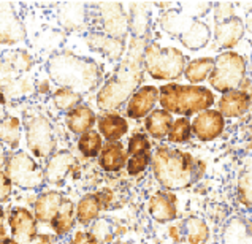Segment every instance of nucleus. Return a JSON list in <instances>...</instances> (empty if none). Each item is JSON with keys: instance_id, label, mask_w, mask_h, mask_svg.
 Here are the masks:
<instances>
[{"instance_id": "1", "label": "nucleus", "mask_w": 252, "mask_h": 244, "mask_svg": "<svg viewBox=\"0 0 252 244\" xmlns=\"http://www.w3.org/2000/svg\"><path fill=\"white\" fill-rule=\"evenodd\" d=\"M146 40L132 38L116 71L97 92V106L103 111H113L124 105L138 91L145 76Z\"/></svg>"}, {"instance_id": "2", "label": "nucleus", "mask_w": 252, "mask_h": 244, "mask_svg": "<svg viewBox=\"0 0 252 244\" xmlns=\"http://www.w3.org/2000/svg\"><path fill=\"white\" fill-rule=\"evenodd\" d=\"M154 176L162 187L181 190L197 184L205 175V163L189 152L160 145L153 152L151 160Z\"/></svg>"}, {"instance_id": "3", "label": "nucleus", "mask_w": 252, "mask_h": 244, "mask_svg": "<svg viewBox=\"0 0 252 244\" xmlns=\"http://www.w3.org/2000/svg\"><path fill=\"white\" fill-rule=\"evenodd\" d=\"M46 71L59 88L71 89L81 95L95 91L103 80V71L97 62L68 51L49 57Z\"/></svg>"}, {"instance_id": "4", "label": "nucleus", "mask_w": 252, "mask_h": 244, "mask_svg": "<svg viewBox=\"0 0 252 244\" xmlns=\"http://www.w3.org/2000/svg\"><path fill=\"white\" fill-rule=\"evenodd\" d=\"M214 92L203 86L168 83L160 88L162 110L184 118L210 110L214 105Z\"/></svg>"}, {"instance_id": "5", "label": "nucleus", "mask_w": 252, "mask_h": 244, "mask_svg": "<svg viewBox=\"0 0 252 244\" xmlns=\"http://www.w3.org/2000/svg\"><path fill=\"white\" fill-rule=\"evenodd\" d=\"M160 24L165 32L178 37L179 41L189 49L203 48L211 38V30L205 23L197 19V16L184 14L176 10L163 13L160 18Z\"/></svg>"}, {"instance_id": "6", "label": "nucleus", "mask_w": 252, "mask_h": 244, "mask_svg": "<svg viewBox=\"0 0 252 244\" xmlns=\"http://www.w3.org/2000/svg\"><path fill=\"white\" fill-rule=\"evenodd\" d=\"M186 57L173 46H160L157 41H149L145 49V68L157 81L178 80L186 70Z\"/></svg>"}, {"instance_id": "7", "label": "nucleus", "mask_w": 252, "mask_h": 244, "mask_svg": "<svg viewBox=\"0 0 252 244\" xmlns=\"http://www.w3.org/2000/svg\"><path fill=\"white\" fill-rule=\"evenodd\" d=\"M246 59L235 51H222L216 57L214 70L208 78L211 88L220 94L240 89L246 78Z\"/></svg>"}, {"instance_id": "8", "label": "nucleus", "mask_w": 252, "mask_h": 244, "mask_svg": "<svg viewBox=\"0 0 252 244\" xmlns=\"http://www.w3.org/2000/svg\"><path fill=\"white\" fill-rule=\"evenodd\" d=\"M3 173L11 179L14 185L26 190L40 189L45 184V170H43L32 155L24 151H16L3 159Z\"/></svg>"}, {"instance_id": "9", "label": "nucleus", "mask_w": 252, "mask_h": 244, "mask_svg": "<svg viewBox=\"0 0 252 244\" xmlns=\"http://www.w3.org/2000/svg\"><path fill=\"white\" fill-rule=\"evenodd\" d=\"M246 26L235 14L233 5L222 2L214 8V40L218 48L230 51L243 38Z\"/></svg>"}, {"instance_id": "10", "label": "nucleus", "mask_w": 252, "mask_h": 244, "mask_svg": "<svg viewBox=\"0 0 252 244\" xmlns=\"http://www.w3.org/2000/svg\"><path fill=\"white\" fill-rule=\"evenodd\" d=\"M26 141L29 151L38 159L53 155L56 149V133L54 127L48 118L37 114L26 122Z\"/></svg>"}, {"instance_id": "11", "label": "nucleus", "mask_w": 252, "mask_h": 244, "mask_svg": "<svg viewBox=\"0 0 252 244\" xmlns=\"http://www.w3.org/2000/svg\"><path fill=\"white\" fill-rule=\"evenodd\" d=\"M94 8L98 13V21L102 23V30L106 35L116 38H124L128 27V16L124 6L119 2H102Z\"/></svg>"}, {"instance_id": "12", "label": "nucleus", "mask_w": 252, "mask_h": 244, "mask_svg": "<svg viewBox=\"0 0 252 244\" xmlns=\"http://www.w3.org/2000/svg\"><path fill=\"white\" fill-rule=\"evenodd\" d=\"M225 128V118L219 110H206L197 114L192 121V132L200 141H213Z\"/></svg>"}, {"instance_id": "13", "label": "nucleus", "mask_w": 252, "mask_h": 244, "mask_svg": "<svg viewBox=\"0 0 252 244\" xmlns=\"http://www.w3.org/2000/svg\"><path fill=\"white\" fill-rule=\"evenodd\" d=\"M0 38L2 45H16L26 40V29L8 2L0 5Z\"/></svg>"}, {"instance_id": "14", "label": "nucleus", "mask_w": 252, "mask_h": 244, "mask_svg": "<svg viewBox=\"0 0 252 244\" xmlns=\"http://www.w3.org/2000/svg\"><path fill=\"white\" fill-rule=\"evenodd\" d=\"M157 100H160V89L154 88V86H143L128 100L127 116L130 119L148 118L153 113Z\"/></svg>"}, {"instance_id": "15", "label": "nucleus", "mask_w": 252, "mask_h": 244, "mask_svg": "<svg viewBox=\"0 0 252 244\" xmlns=\"http://www.w3.org/2000/svg\"><path fill=\"white\" fill-rule=\"evenodd\" d=\"M8 227L10 233L16 241H24L37 235V224L38 220L27 208H13L8 214Z\"/></svg>"}, {"instance_id": "16", "label": "nucleus", "mask_w": 252, "mask_h": 244, "mask_svg": "<svg viewBox=\"0 0 252 244\" xmlns=\"http://www.w3.org/2000/svg\"><path fill=\"white\" fill-rule=\"evenodd\" d=\"M86 43L94 51L105 54L111 61H122L126 56V40L116 38L103 32H91L86 35Z\"/></svg>"}, {"instance_id": "17", "label": "nucleus", "mask_w": 252, "mask_h": 244, "mask_svg": "<svg viewBox=\"0 0 252 244\" xmlns=\"http://www.w3.org/2000/svg\"><path fill=\"white\" fill-rule=\"evenodd\" d=\"M148 211L154 220L167 224L178 216V198L170 192H156L148 202Z\"/></svg>"}, {"instance_id": "18", "label": "nucleus", "mask_w": 252, "mask_h": 244, "mask_svg": "<svg viewBox=\"0 0 252 244\" xmlns=\"http://www.w3.org/2000/svg\"><path fill=\"white\" fill-rule=\"evenodd\" d=\"M76 168V159L70 151H59L53 154L45 167L46 181L51 184H61L65 179L71 170Z\"/></svg>"}, {"instance_id": "19", "label": "nucleus", "mask_w": 252, "mask_h": 244, "mask_svg": "<svg viewBox=\"0 0 252 244\" xmlns=\"http://www.w3.org/2000/svg\"><path fill=\"white\" fill-rule=\"evenodd\" d=\"M252 105V97L249 92L236 89L230 91L227 94H222L219 100V111L224 118H240L243 114H246L248 110Z\"/></svg>"}, {"instance_id": "20", "label": "nucleus", "mask_w": 252, "mask_h": 244, "mask_svg": "<svg viewBox=\"0 0 252 244\" xmlns=\"http://www.w3.org/2000/svg\"><path fill=\"white\" fill-rule=\"evenodd\" d=\"M59 21L67 30H81L88 26L89 6L83 2H67L59 6Z\"/></svg>"}, {"instance_id": "21", "label": "nucleus", "mask_w": 252, "mask_h": 244, "mask_svg": "<svg viewBox=\"0 0 252 244\" xmlns=\"http://www.w3.org/2000/svg\"><path fill=\"white\" fill-rule=\"evenodd\" d=\"M100 167L105 171H121L124 167H127L128 162V152L126 151L124 145L119 141H106L103 145L102 152L98 157Z\"/></svg>"}, {"instance_id": "22", "label": "nucleus", "mask_w": 252, "mask_h": 244, "mask_svg": "<svg viewBox=\"0 0 252 244\" xmlns=\"http://www.w3.org/2000/svg\"><path fill=\"white\" fill-rule=\"evenodd\" d=\"M222 244H252V224L243 216H233L224 227Z\"/></svg>"}, {"instance_id": "23", "label": "nucleus", "mask_w": 252, "mask_h": 244, "mask_svg": "<svg viewBox=\"0 0 252 244\" xmlns=\"http://www.w3.org/2000/svg\"><path fill=\"white\" fill-rule=\"evenodd\" d=\"M62 193L57 190H46L38 195L37 202L33 205V211H35V217L38 222H49L54 219V216L59 211L61 205L63 203Z\"/></svg>"}, {"instance_id": "24", "label": "nucleus", "mask_w": 252, "mask_h": 244, "mask_svg": "<svg viewBox=\"0 0 252 244\" xmlns=\"http://www.w3.org/2000/svg\"><path fill=\"white\" fill-rule=\"evenodd\" d=\"M149 5L145 2L130 3V6H128V29L132 32V38L146 40L149 33Z\"/></svg>"}, {"instance_id": "25", "label": "nucleus", "mask_w": 252, "mask_h": 244, "mask_svg": "<svg viewBox=\"0 0 252 244\" xmlns=\"http://www.w3.org/2000/svg\"><path fill=\"white\" fill-rule=\"evenodd\" d=\"M98 133L106 141H119L122 136L128 132V124L126 118L119 116L116 113H106L100 116L97 121Z\"/></svg>"}, {"instance_id": "26", "label": "nucleus", "mask_w": 252, "mask_h": 244, "mask_svg": "<svg viewBox=\"0 0 252 244\" xmlns=\"http://www.w3.org/2000/svg\"><path fill=\"white\" fill-rule=\"evenodd\" d=\"M95 121H97L95 113L84 103H81L80 106H76L75 110H71L65 114L67 127L73 133H78V135L89 132L92 125L95 124Z\"/></svg>"}, {"instance_id": "27", "label": "nucleus", "mask_w": 252, "mask_h": 244, "mask_svg": "<svg viewBox=\"0 0 252 244\" xmlns=\"http://www.w3.org/2000/svg\"><path fill=\"white\" fill-rule=\"evenodd\" d=\"M173 116L167 110H154L145 121L148 133L156 140H162L168 136L173 127Z\"/></svg>"}, {"instance_id": "28", "label": "nucleus", "mask_w": 252, "mask_h": 244, "mask_svg": "<svg viewBox=\"0 0 252 244\" xmlns=\"http://www.w3.org/2000/svg\"><path fill=\"white\" fill-rule=\"evenodd\" d=\"M103 210L102 202H100L98 192L95 193H88L84 195L76 205V220L80 222L81 225H89L91 222H94L100 211Z\"/></svg>"}, {"instance_id": "29", "label": "nucleus", "mask_w": 252, "mask_h": 244, "mask_svg": "<svg viewBox=\"0 0 252 244\" xmlns=\"http://www.w3.org/2000/svg\"><path fill=\"white\" fill-rule=\"evenodd\" d=\"M236 197L243 206L252 210V157H248L243 162L238 183H236Z\"/></svg>"}, {"instance_id": "30", "label": "nucleus", "mask_w": 252, "mask_h": 244, "mask_svg": "<svg viewBox=\"0 0 252 244\" xmlns=\"http://www.w3.org/2000/svg\"><path fill=\"white\" fill-rule=\"evenodd\" d=\"M51 227L56 232V235H67L73 230L75 227V203L71 200L65 198L63 203L61 205L59 211L51 220Z\"/></svg>"}, {"instance_id": "31", "label": "nucleus", "mask_w": 252, "mask_h": 244, "mask_svg": "<svg viewBox=\"0 0 252 244\" xmlns=\"http://www.w3.org/2000/svg\"><path fill=\"white\" fill-rule=\"evenodd\" d=\"M214 63H216V59H213V57H201V59L190 61L184 70L186 80H189V83L192 84L208 80L214 70Z\"/></svg>"}, {"instance_id": "32", "label": "nucleus", "mask_w": 252, "mask_h": 244, "mask_svg": "<svg viewBox=\"0 0 252 244\" xmlns=\"http://www.w3.org/2000/svg\"><path fill=\"white\" fill-rule=\"evenodd\" d=\"M184 235L189 244H206L210 240V228H208L206 222L200 217H187L183 222Z\"/></svg>"}, {"instance_id": "33", "label": "nucleus", "mask_w": 252, "mask_h": 244, "mask_svg": "<svg viewBox=\"0 0 252 244\" xmlns=\"http://www.w3.org/2000/svg\"><path fill=\"white\" fill-rule=\"evenodd\" d=\"M21 121L14 116L3 118L0 125V138L10 149H16L21 143Z\"/></svg>"}, {"instance_id": "34", "label": "nucleus", "mask_w": 252, "mask_h": 244, "mask_svg": "<svg viewBox=\"0 0 252 244\" xmlns=\"http://www.w3.org/2000/svg\"><path fill=\"white\" fill-rule=\"evenodd\" d=\"M32 57L27 53L18 51V53H6L2 59V73L10 70V73L18 75L23 73V71H27L32 67Z\"/></svg>"}, {"instance_id": "35", "label": "nucleus", "mask_w": 252, "mask_h": 244, "mask_svg": "<svg viewBox=\"0 0 252 244\" xmlns=\"http://www.w3.org/2000/svg\"><path fill=\"white\" fill-rule=\"evenodd\" d=\"M103 140H102V135H100L97 130H89L80 136L78 140V149L81 151V154L89 157H100V152L103 149Z\"/></svg>"}, {"instance_id": "36", "label": "nucleus", "mask_w": 252, "mask_h": 244, "mask_svg": "<svg viewBox=\"0 0 252 244\" xmlns=\"http://www.w3.org/2000/svg\"><path fill=\"white\" fill-rule=\"evenodd\" d=\"M53 102L59 110L68 113L81 105V94H78V92L71 89L59 88L53 94Z\"/></svg>"}, {"instance_id": "37", "label": "nucleus", "mask_w": 252, "mask_h": 244, "mask_svg": "<svg viewBox=\"0 0 252 244\" xmlns=\"http://www.w3.org/2000/svg\"><path fill=\"white\" fill-rule=\"evenodd\" d=\"M192 133V122L189 118H178L173 122V127L167 138L170 143H187L190 140Z\"/></svg>"}, {"instance_id": "38", "label": "nucleus", "mask_w": 252, "mask_h": 244, "mask_svg": "<svg viewBox=\"0 0 252 244\" xmlns=\"http://www.w3.org/2000/svg\"><path fill=\"white\" fill-rule=\"evenodd\" d=\"M151 160H153V154L151 152H145V154H138V155H130L127 162V171L130 176H136L146 171V168L149 167Z\"/></svg>"}, {"instance_id": "39", "label": "nucleus", "mask_w": 252, "mask_h": 244, "mask_svg": "<svg viewBox=\"0 0 252 244\" xmlns=\"http://www.w3.org/2000/svg\"><path fill=\"white\" fill-rule=\"evenodd\" d=\"M127 152L128 157L130 155H138V154H145V152H151V141L146 135L143 133H135L130 136L127 145Z\"/></svg>"}, {"instance_id": "40", "label": "nucleus", "mask_w": 252, "mask_h": 244, "mask_svg": "<svg viewBox=\"0 0 252 244\" xmlns=\"http://www.w3.org/2000/svg\"><path fill=\"white\" fill-rule=\"evenodd\" d=\"M70 244H98V240L91 232H76Z\"/></svg>"}, {"instance_id": "41", "label": "nucleus", "mask_w": 252, "mask_h": 244, "mask_svg": "<svg viewBox=\"0 0 252 244\" xmlns=\"http://www.w3.org/2000/svg\"><path fill=\"white\" fill-rule=\"evenodd\" d=\"M0 178H2V197H0V200H2V203H5L6 200H8V197L11 195V189H13V183H11V179L6 176L3 171H2V175H0Z\"/></svg>"}, {"instance_id": "42", "label": "nucleus", "mask_w": 252, "mask_h": 244, "mask_svg": "<svg viewBox=\"0 0 252 244\" xmlns=\"http://www.w3.org/2000/svg\"><path fill=\"white\" fill-rule=\"evenodd\" d=\"M19 244H53V240L51 236L48 235H41V233H37L35 236L29 240H24V241H18Z\"/></svg>"}, {"instance_id": "43", "label": "nucleus", "mask_w": 252, "mask_h": 244, "mask_svg": "<svg viewBox=\"0 0 252 244\" xmlns=\"http://www.w3.org/2000/svg\"><path fill=\"white\" fill-rule=\"evenodd\" d=\"M244 26H246L248 30L252 33V10L248 13V16H246V23H244Z\"/></svg>"}, {"instance_id": "44", "label": "nucleus", "mask_w": 252, "mask_h": 244, "mask_svg": "<svg viewBox=\"0 0 252 244\" xmlns=\"http://www.w3.org/2000/svg\"><path fill=\"white\" fill-rule=\"evenodd\" d=\"M0 244H19V243L14 240L13 236H10V238H6V236H5V238H2V243H0Z\"/></svg>"}]
</instances>
